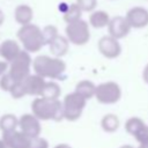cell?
I'll list each match as a JSON object with an SVG mask.
<instances>
[{
  "label": "cell",
  "mask_w": 148,
  "mask_h": 148,
  "mask_svg": "<svg viewBox=\"0 0 148 148\" xmlns=\"http://www.w3.org/2000/svg\"><path fill=\"white\" fill-rule=\"evenodd\" d=\"M132 30V27L130 25L127 18L121 15H117L114 17H111V21L108 25L109 35L112 36L116 39H123L125 38Z\"/></svg>",
  "instance_id": "obj_10"
},
{
  "label": "cell",
  "mask_w": 148,
  "mask_h": 148,
  "mask_svg": "<svg viewBox=\"0 0 148 148\" xmlns=\"http://www.w3.org/2000/svg\"><path fill=\"white\" fill-rule=\"evenodd\" d=\"M66 62L61 58L47 54L37 56L32 60V71L35 74L50 80H62L66 73Z\"/></svg>",
  "instance_id": "obj_1"
},
{
  "label": "cell",
  "mask_w": 148,
  "mask_h": 148,
  "mask_svg": "<svg viewBox=\"0 0 148 148\" xmlns=\"http://www.w3.org/2000/svg\"><path fill=\"white\" fill-rule=\"evenodd\" d=\"M3 22H5V14H3V12L0 9V27L3 24Z\"/></svg>",
  "instance_id": "obj_31"
},
{
  "label": "cell",
  "mask_w": 148,
  "mask_h": 148,
  "mask_svg": "<svg viewBox=\"0 0 148 148\" xmlns=\"http://www.w3.org/2000/svg\"><path fill=\"white\" fill-rule=\"evenodd\" d=\"M10 96L14 98V99H20L24 96H27L25 94V90H24V87H23V83L22 82H16V84L13 87V89L10 90Z\"/></svg>",
  "instance_id": "obj_26"
},
{
  "label": "cell",
  "mask_w": 148,
  "mask_h": 148,
  "mask_svg": "<svg viewBox=\"0 0 148 148\" xmlns=\"http://www.w3.org/2000/svg\"><path fill=\"white\" fill-rule=\"evenodd\" d=\"M119 148H134L132 145H123V146H120Z\"/></svg>",
  "instance_id": "obj_32"
},
{
  "label": "cell",
  "mask_w": 148,
  "mask_h": 148,
  "mask_svg": "<svg viewBox=\"0 0 148 148\" xmlns=\"http://www.w3.org/2000/svg\"><path fill=\"white\" fill-rule=\"evenodd\" d=\"M120 126L119 117L114 113H106L101 119V127L105 133H114Z\"/></svg>",
  "instance_id": "obj_19"
},
{
  "label": "cell",
  "mask_w": 148,
  "mask_h": 148,
  "mask_svg": "<svg viewBox=\"0 0 148 148\" xmlns=\"http://www.w3.org/2000/svg\"><path fill=\"white\" fill-rule=\"evenodd\" d=\"M82 10L80 9V7L73 2L71 3L69 6L66 7V10L64 12V21L66 23H71V22H74V21H77L81 18V15H82Z\"/></svg>",
  "instance_id": "obj_22"
},
{
  "label": "cell",
  "mask_w": 148,
  "mask_h": 148,
  "mask_svg": "<svg viewBox=\"0 0 148 148\" xmlns=\"http://www.w3.org/2000/svg\"><path fill=\"white\" fill-rule=\"evenodd\" d=\"M16 84V82L10 77V75L8 73L3 74L1 77H0V88L1 90L3 91H7V92H10V90L13 89V87Z\"/></svg>",
  "instance_id": "obj_25"
},
{
  "label": "cell",
  "mask_w": 148,
  "mask_h": 148,
  "mask_svg": "<svg viewBox=\"0 0 148 148\" xmlns=\"http://www.w3.org/2000/svg\"><path fill=\"white\" fill-rule=\"evenodd\" d=\"M0 148H7V147H6V145L3 143V141H2V139H1V138H0Z\"/></svg>",
  "instance_id": "obj_33"
},
{
  "label": "cell",
  "mask_w": 148,
  "mask_h": 148,
  "mask_svg": "<svg viewBox=\"0 0 148 148\" xmlns=\"http://www.w3.org/2000/svg\"><path fill=\"white\" fill-rule=\"evenodd\" d=\"M31 113L40 121H60L64 119L62 102L60 99L35 97L31 102Z\"/></svg>",
  "instance_id": "obj_2"
},
{
  "label": "cell",
  "mask_w": 148,
  "mask_h": 148,
  "mask_svg": "<svg viewBox=\"0 0 148 148\" xmlns=\"http://www.w3.org/2000/svg\"><path fill=\"white\" fill-rule=\"evenodd\" d=\"M18 118L13 113H5L0 117V131L2 133L12 132L17 130Z\"/></svg>",
  "instance_id": "obj_20"
},
{
  "label": "cell",
  "mask_w": 148,
  "mask_h": 148,
  "mask_svg": "<svg viewBox=\"0 0 148 148\" xmlns=\"http://www.w3.org/2000/svg\"><path fill=\"white\" fill-rule=\"evenodd\" d=\"M7 71H8V62H6L3 60H0V77L3 74H6Z\"/></svg>",
  "instance_id": "obj_28"
},
{
  "label": "cell",
  "mask_w": 148,
  "mask_h": 148,
  "mask_svg": "<svg viewBox=\"0 0 148 148\" xmlns=\"http://www.w3.org/2000/svg\"><path fill=\"white\" fill-rule=\"evenodd\" d=\"M16 36L23 50H25L29 53H36L40 51L42 47L45 45L42 28L34 23L20 27Z\"/></svg>",
  "instance_id": "obj_3"
},
{
  "label": "cell",
  "mask_w": 148,
  "mask_h": 148,
  "mask_svg": "<svg viewBox=\"0 0 148 148\" xmlns=\"http://www.w3.org/2000/svg\"><path fill=\"white\" fill-rule=\"evenodd\" d=\"M53 148H72L68 143H65V142H62V143H58V145H56Z\"/></svg>",
  "instance_id": "obj_30"
},
{
  "label": "cell",
  "mask_w": 148,
  "mask_h": 148,
  "mask_svg": "<svg viewBox=\"0 0 148 148\" xmlns=\"http://www.w3.org/2000/svg\"><path fill=\"white\" fill-rule=\"evenodd\" d=\"M96 84L90 81V80H81L75 84L74 91H76L77 94H80L81 96H83L87 101H89L90 98L95 97L96 94Z\"/></svg>",
  "instance_id": "obj_18"
},
{
  "label": "cell",
  "mask_w": 148,
  "mask_h": 148,
  "mask_svg": "<svg viewBox=\"0 0 148 148\" xmlns=\"http://www.w3.org/2000/svg\"><path fill=\"white\" fill-rule=\"evenodd\" d=\"M23 49H21L20 44L14 40V39H5L1 42L0 44V57L3 59V61L6 62H12L22 51Z\"/></svg>",
  "instance_id": "obj_14"
},
{
  "label": "cell",
  "mask_w": 148,
  "mask_h": 148,
  "mask_svg": "<svg viewBox=\"0 0 148 148\" xmlns=\"http://www.w3.org/2000/svg\"><path fill=\"white\" fill-rule=\"evenodd\" d=\"M61 102L64 109V119L68 121L79 120L87 105V99L76 91L67 94Z\"/></svg>",
  "instance_id": "obj_6"
},
{
  "label": "cell",
  "mask_w": 148,
  "mask_h": 148,
  "mask_svg": "<svg viewBox=\"0 0 148 148\" xmlns=\"http://www.w3.org/2000/svg\"><path fill=\"white\" fill-rule=\"evenodd\" d=\"M95 98L101 104H116L121 98V88L114 81L102 82L96 87Z\"/></svg>",
  "instance_id": "obj_7"
},
{
  "label": "cell",
  "mask_w": 148,
  "mask_h": 148,
  "mask_svg": "<svg viewBox=\"0 0 148 148\" xmlns=\"http://www.w3.org/2000/svg\"><path fill=\"white\" fill-rule=\"evenodd\" d=\"M1 139L7 148H29L31 139L23 134L20 130L2 133Z\"/></svg>",
  "instance_id": "obj_12"
},
{
  "label": "cell",
  "mask_w": 148,
  "mask_h": 148,
  "mask_svg": "<svg viewBox=\"0 0 148 148\" xmlns=\"http://www.w3.org/2000/svg\"><path fill=\"white\" fill-rule=\"evenodd\" d=\"M138 148H148V143H146V145H139Z\"/></svg>",
  "instance_id": "obj_34"
},
{
  "label": "cell",
  "mask_w": 148,
  "mask_h": 148,
  "mask_svg": "<svg viewBox=\"0 0 148 148\" xmlns=\"http://www.w3.org/2000/svg\"><path fill=\"white\" fill-rule=\"evenodd\" d=\"M132 29H142L148 25V10L141 6L130 8L125 15Z\"/></svg>",
  "instance_id": "obj_11"
},
{
  "label": "cell",
  "mask_w": 148,
  "mask_h": 148,
  "mask_svg": "<svg viewBox=\"0 0 148 148\" xmlns=\"http://www.w3.org/2000/svg\"><path fill=\"white\" fill-rule=\"evenodd\" d=\"M60 94H61L60 86L56 81L50 80V81H46L43 92L39 97H44V98H49V99H59Z\"/></svg>",
  "instance_id": "obj_21"
},
{
  "label": "cell",
  "mask_w": 148,
  "mask_h": 148,
  "mask_svg": "<svg viewBox=\"0 0 148 148\" xmlns=\"http://www.w3.org/2000/svg\"><path fill=\"white\" fill-rule=\"evenodd\" d=\"M42 32H43V38H44L45 45H49L57 36H59L58 28L53 24H47L44 28H42Z\"/></svg>",
  "instance_id": "obj_23"
},
{
  "label": "cell",
  "mask_w": 148,
  "mask_h": 148,
  "mask_svg": "<svg viewBox=\"0 0 148 148\" xmlns=\"http://www.w3.org/2000/svg\"><path fill=\"white\" fill-rule=\"evenodd\" d=\"M32 18H34V9L27 5V3H21L17 5L14 9V20L17 24L22 25H27L32 23Z\"/></svg>",
  "instance_id": "obj_16"
},
{
  "label": "cell",
  "mask_w": 148,
  "mask_h": 148,
  "mask_svg": "<svg viewBox=\"0 0 148 148\" xmlns=\"http://www.w3.org/2000/svg\"><path fill=\"white\" fill-rule=\"evenodd\" d=\"M142 80L148 84V64H146V66L143 67V71H142Z\"/></svg>",
  "instance_id": "obj_29"
},
{
  "label": "cell",
  "mask_w": 148,
  "mask_h": 148,
  "mask_svg": "<svg viewBox=\"0 0 148 148\" xmlns=\"http://www.w3.org/2000/svg\"><path fill=\"white\" fill-rule=\"evenodd\" d=\"M18 130L30 139L37 138L42 133L40 120L32 113H23L18 118Z\"/></svg>",
  "instance_id": "obj_8"
},
{
  "label": "cell",
  "mask_w": 148,
  "mask_h": 148,
  "mask_svg": "<svg viewBox=\"0 0 148 148\" xmlns=\"http://www.w3.org/2000/svg\"><path fill=\"white\" fill-rule=\"evenodd\" d=\"M75 3L80 7L82 12L92 13L94 10H96L97 0H75Z\"/></svg>",
  "instance_id": "obj_24"
},
{
  "label": "cell",
  "mask_w": 148,
  "mask_h": 148,
  "mask_svg": "<svg viewBox=\"0 0 148 148\" xmlns=\"http://www.w3.org/2000/svg\"><path fill=\"white\" fill-rule=\"evenodd\" d=\"M110 21H111V17L108 12L97 9V10H94L92 13H90L88 23L90 27H92L95 29H103V28H108Z\"/></svg>",
  "instance_id": "obj_17"
},
{
  "label": "cell",
  "mask_w": 148,
  "mask_h": 148,
  "mask_svg": "<svg viewBox=\"0 0 148 148\" xmlns=\"http://www.w3.org/2000/svg\"><path fill=\"white\" fill-rule=\"evenodd\" d=\"M29 148H50V145H49V141L45 138L39 135L37 138L31 139Z\"/></svg>",
  "instance_id": "obj_27"
},
{
  "label": "cell",
  "mask_w": 148,
  "mask_h": 148,
  "mask_svg": "<svg viewBox=\"0 0 148 148\" xmlns=\"http://www.w3.org/2000/svg\"><path fill=\"white\" fill-rule=\"evenodd\" d=\"M31 53L27 52L25 50H22L20 54L8 64V71L7 73L10 75V77L15 82H22L31 74L32 68V58L30 56Z\"/></svg>",
  "instance_id": "obj_4"
},
{
  "label": "cell",
  "mask_w": 148,
  "mask_h": 148,
  "mask_svg": "<svg viewBox=\"0 0 148 148\" xmlns=\"http://www.w3.org/2000/svg\"><path fill=\"white\" fill-rule=\"evenodd\" d=\"M24 90L27 96H35V97H39L43 92L44 86L46 83V80L35 73L30 74L25 80L22 81Z\"/></svg>",
  "instance_id": "obj_13"
},
{
  "label": "cell",
  "mask_w": 148,
  "mask_h": 148,
  "mask_svg": "<svg viewBox=\"0 0 148 148\" xmlns=\"http://www.w3.org/2000/svg\"><path fill=\"white\" fill-rule=\"evenodd\" d=\"M98 52L106 59H116L121 53V45L118 39L110 35L103 36L97 42Z\"/></svg>",
  "instance_id": "obj_9"
},
{
  "label": "cell",
  "mask_w": 148,
  "mask_h": 148,
  "mask_svg": "<svg viewBox=\"0 0 148 148\" xmlns=\"http://www.w3.org/2000/svg\"><path fill=\"white\" fill-rule=\"evenodd\" d=\"M65 36L71 44L83 46L90 40V25L82 18L67 23L65 28Z\"/></svg>",
  "instance_id": "obj_5"
},
{
  "label": "cell",
  "mask_w": 148,
  "mask_h": 148,
  "mask_svg": "<svg viewBox=\"0 0 148 148\" xmlns=\"http://www.w3.org/2000/svg\"><path fill=\"white\" fill-rule=\"evenodd\" d=\"M69 42L68 39L66 38V36H57L47 46H49V50L51 52V56L52 57H56V58H62L65 57L68 51H69Z\"/></svg>",
  "instance_id": "obj_15"
}]
</instances>
